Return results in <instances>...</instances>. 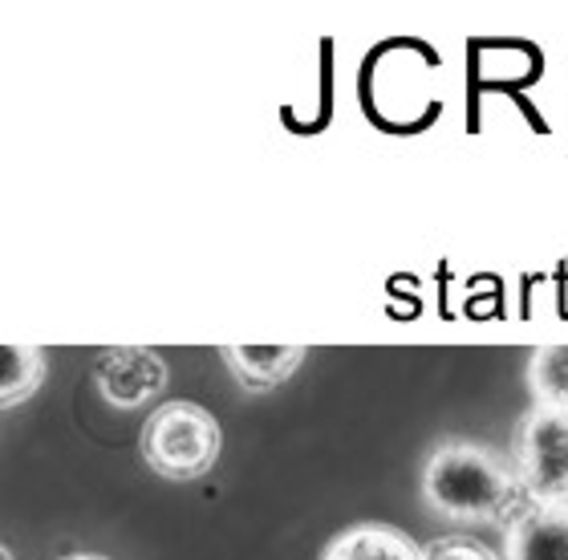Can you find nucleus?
<instances>
[{
    "instance_id": "nucleus-2",
    "label": "nucleus",
    "mask_w": 568,
    "mask_h": 560,
    "mask_svg": "<svg viewBox=\"0 0 568 560\" xmlns=\"http://www.w3.org/2000/svg\"><path fill=\"white\" fill-rule=\"evenodd\" d=\"M220 447H224L220 422L200 403L154 406V415L142 422L139 435L142 464L151 467L154 476L175 479V483L207 476L220 459Z\"/></svg>"
},
{
    "instance_id": "nucleus-4",
    "label": "nucleus",
    "mask_w": 568,
    "mask_h": 560,
    "mask_svg": "<svg viewBox=\"0 0 568 560\" xmlns=\"http://www.w3.org/2000/svg\"><path fill=\"white\" fill-rule=\"evenodd\" d=\"M98 390L110 406H142L159 398L166 386V362L154 349L122 346L98 362Z\"/></svg>"
},
{
    "instance_id": "nucleus-10",
    "label": "nucleus",
    "mask_w": 568,
    "mask_h": 560,
    "mask_svg": "<svg viewBox=\"0 0 568 560\" xmlns=\"http://www.w3.org/2000/svg\"><path fill=\"white\" fill-rule=\"evenodd\" d=\"M423 560H504L471 537H438L423 549Z\"/></svg>"
},
{
    "instance_id": "nucleus-5",
    "label": "nucleus",
    "mask_w": 568,
    "mask_h": 560,
    "mask_svg": "<svg viewBox=\"0 0 568 560\" xmlns=\"http://www.w3.org/2000/svg\"><path fill=\"white\" fill-rule=\"evenodd\" d=\"M504 560H568V500L524 503L504 525Z\"/></svg>"
},
{
    "instance_id": "nucleus-7",
    "label": "nucleus",
    "mask_w": 568,
    "mask_h": 560,
    "mask_svg": "<svg viewBox=\"0 0 568 560\" xmlns=\"http://www.w3.org/2000/svg\"><path fill=\"white\" fill-rule=\"evenodd\" d=\"M321 560H423V549L394 525H354L329 540Z\"/></svg>"
},
{
    "instance_id": "nucleus-9",
    "label": "nucleus",
    "mask_w": 568,
    "mask_h": 560,
    "mask_svg": "<svg viewBox=\"0 0 568 560\" xmlns=\"http://www.w3.org/2000/svg\"><path fill=\"white\" fill-rule=\"evenodd\" d=\"M536 403L568 410V346H540L528 362Z\"/></svg>"
},
{
    "instance_id": "nucleus-8",
    "label": "nucleus",
    "mask_w": 568,
    "mask_h": 560,
    "mask_svg": "<svg viewBox=\"0 0 568 560\" xmlns=\"http://www.w3.org/2000/svg\"><path fill=\"white\" fill-rule=\"evenodd\" d=\"M4 381H0V403L17 406L33 398L37 386L45 381V354L29 342H4Z\"/></svg>"
},
{
    "instance_id": "nucleus-3",
    "label": "nucleus",
    "mask_w": 568,
    "mask_h": 560,
    "mask_svg": "<svg viewBox=\"0 0 568 560\" xmlns=\"http://www.w3.org/2000/svg\"><path fill=\"white\" fill-rule=\"evenodd\" d=\"M511 467L532 503L568 500V410L536 403L516 430Z\"/></svg>"
},
{
    "instance_id": "nucleus-1",
    "label": "nucleus",
    "mask_w": 568,
    "mask_h": 560,
    "mask_svg": "<svg viewBox=\"0 0 568 560\" xmlns=\"http://www.w3.org/2000/svg\"><path fill=\"white\" fill-rule=\"evenodd\" d=\"M423 496L430 512L455 525H511L524 503H532L516 467L504 464L491 447L467 439L438 442L426 455Z\"/></svg>"
},
{
    "instance_id": "nucleus-6",
    "label": "nucleus",
    "mask_w": 568,
    "mask_h": 560,
    "mask_svg": "<svg viewBox=\"0 0 568 560\" xmlns=\"http://www.w3.org/2000/svg\"><path fill=\"white\" fill-rule=\"evenodd\" d=\"M224 358L244 390L268 394L293 378L305 362V346H227Z\"/></svg>"
},
{
    "instance_id": "nucleus-11",
    "label": "nucleus",
    "mask_w": 568,
    "mask_h": 560,
    "mask_svg": "<svg viewBox=\"0 0 568 560\" xmlns=\"http://www.w3.org/2000/svg\"><path fill=\"white\" fill-rule=\"evenodd\" d=\"M61 560H110V557H94V552H73V557H61Z\"/></svg>"
}]
</instances>
